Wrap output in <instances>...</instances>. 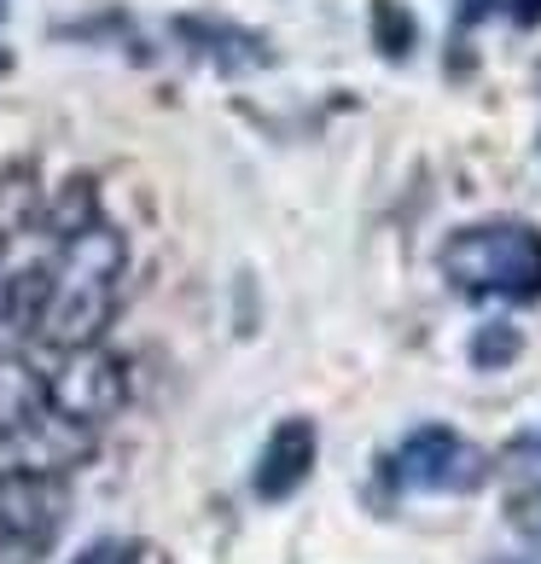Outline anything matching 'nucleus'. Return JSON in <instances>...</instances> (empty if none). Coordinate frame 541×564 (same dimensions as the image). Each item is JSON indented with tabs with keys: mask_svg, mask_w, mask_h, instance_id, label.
Instances as JSON below:
<instances>
[{
	"mask_svg": "<svg viewBox=\"0 0 541 564\" xmlns=\"http://www.w3.org/2000/svg\"><path fill=\"white\" fill-rule=\"evenodd\" d=\"M484 454L472 443H461L448 425H420L402 436L397 448V477L402 489H425V495H466L484 484Z\"/></svg>",
	"mask_w": 541,
	"mask_h": 564,
	"instance_id": "obj_4",
	"label": "nucleus"
},
{
	"mask_svg": "<svg viewBox=\"0 0 541 564\" xmlns=\"http://www.w3.org/2000/svg\"><path fill=\"white\" fill-rule=\"evenodd\" d=\"M495 7H501V0H461V24H484Z\"/></svg>",
	"mask_w": 541,
	"mask_h": 564,
	"instance_id": "obj_14",
	"label": "nucleus"
},
{
	"mask_svg": "<svg viewBox=\"0 0 541 564\" xmlns=\"http://www.w3.org/2000/svg\"><path fill=\"white\" fill-rule=\"evenodd\" d=\"M65 524V484L41 466H7L0 471V541L41 547Z\"/></svg>",
	"mask_w": 541,
	"mask_h": 564,
	"instance_id": "obj_5",
	"label": "nucleus"
},
{
	"mask_svg": "<svg viewBox=\"0 0 541 564\" xmlns=\"http://www.w3.org/2000/svg\"><path fill=\"white\" fill-rule=\"evenodd\" d=\"M140 553L134 547H94V553H82L76 564H134Z\"/></svg>",
	"mask_w": 541,
	"mask_h": 564,
	"instance_id": "obj_12",
	"label": "nucleus"
},
{
	"mask_svg": "<svg viewBox=\"0 0 541 564\" xmlns=\"http://www.w3.org/2000/svg\"><path fill=\"white\" fill-rule=\"evenodd\" d=\"M122 402H129V361L99 344L65 349V367L47 379V408L71 431H94V425L117 420Z\"/></svg>",
	"mask_w": 541,
	"mask_h": 564,
	"instance_id": "obj_3",
	"label": "nucleus"
},
{
	"mask_svg": "<svg viewBox=\"0 0 541 564\" xmlns=\"http://www.w3.org/2000/svg\"><path fill=\"white\" fill-rule=\"evenodd\" d=\"M413 41H420V24H413V12L397 7V0H372V47L385 58H408Z\"/></svg>",
	"mask_w": 541,
	"mask_h": 564,
	"instance_id": "obj_9",
	"label": "nucleus"
},
{
	"mask_svg": "<svg viewBox=\"0 0 541 564\" xmlns=\"http://www.w3.org/2000/svg\"><path fill=\"white\" fill-rule=\"evenodd\" d=\"M47 420H53V408H47V372H41L30 355H0V443L35 436Z\"/></svg>",
	"mask_w": 541,
	"mask_h": 564,
	"instance_id": "obj_7",
	"label": "nucleus"
},
{
	"mask_svg": "<svg viewBox=\"0 0 541 564\" xmlns=\"http://www.w3.org/2000/svg\"><path fill=\"white\" fill-rule=\"evenodd\" d=\"M315 454H321V431L309 420H280L274 436L262 443V459H257V495L262 500H285L309 484L315 471Z\"/></svg>",
	"mask_w": 541,
	"mask_h": 564,
	"instance_id": "obj_6",
	"label": "nucleus"
},
{
	"mask_svg": "<svg viewBox=\"0 0 541 564\" xmlns=\"http://www.w3.org/2000/svg\"><path fill=\"white\" fill-rule=\"evenodd\" d=\"M512 18H518L524 30H535V24H541V0H512Z\"/></svg>",
	"mask_w": 541,
	"mask_h": 564,
	"instance_id": "obj_15",
	"label": "nucleus"
},
{
	"mask_svg": "<svg viewBox=\"0 0 541 564\" xmlns=\"http://www.w3.org/2000/svg\"><path fill=\"white\" fill-rule=\"evenodd\" d=\"M18 321V274H0V326Z\"/></svg>",
	"mask_w": 541,
	"mask_h": 564,
	"instance_id": "obj_13",
	"label": "nucleus"
},
{
	"mask_svg": "<svg viewBox=\"0 0 541 564\" xmlns=\"http://www.w3.org/2000/svg\"><path fill=\"white\" fill-rule=\"evenodd\" d=\"M122 268H129V245H122L117 227L94 221L82 227L76 239L58 245V262L47 268V297H41V315L30 321L41 332V344L53 349H88L106 338V326L117 315V285Z\"/></svg>",
	"mask_w": 541,
	"mask_h": 564,
	"instance_id": "obj_1",
	"label": "nucleus"
},
{
	"mask_svg": "<svg viewBox=\"0 0 541 564\" xmlns=\"http://www.w3.org/2000/svg\"><path fill=\"white\" fill-rule=\"evenodd\" d=\"M99 221V198H94V181H71L65 193H58L53 204H47V227L58 234V245L65 239H76L82 227H94Z\"/></svg>",
	"mask_w": 541,
	"mask_h": 564,
	"instance_id": "obj_8",
	"label": "nucleus"
},
{
	"mask_svg": "<svg viewBox=\"0 0 541 564\" xmlns=\"http://www.w3.org/2000/svg\"><path fill=\"white\" fill-rule=\"evenodd\" d=\"M518 349H524V338H518L512 326H484L472 338V361L477 367H507V361H518Z\"/></svg>",
	"mask_w": 541,
	"mask_h": 564,
	"instance_id": "obj_11",
	"label": "nucleus"
},
{
	"mask_svg": "<svg viewBox=\"0 0 541 564\" xmlns=\"http://www.w3.org/2000/svg\"><path fill=\"white\" fill-rule=\"evenodd\" d=\"M443 274L472 297H541V234L530 221H484L454 234Z\"/></svg>",
	"mask_w": 541,
	"mask_h": 564,
	"instance_id": "obj_2",
	"label": "nucleus"
},
{
	"mask_svg": "<svg viewBox=\"0 0 541 564\" xmlns=\"http://www.w3.org/2000/svg\"><path fill=\"white\" fill-rule=\"evenodd\" d=\"M35 210H41L35 175L30 170H7V175H0V239H7L12 227H30Z\"/></svg>",
	"mask_w": 541,
	"mask_h": 564,
	"instance_id": "obj_10",
	"label": "nucleus"
}]
</instances>
